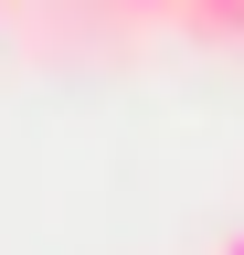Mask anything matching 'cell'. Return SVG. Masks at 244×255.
Returning <instances> with one entry per match:
<instances>
[{
  "instance_id": "cell-1",
  "label": "cell",
  "mask_w": 244,
  "mask_h": 255,
  "mask_svg": "<svg viewBox=\"0 0 244 255\" xmlns=\"http://www.w3.org/2000/svg\"><path fill=\"white\" fill-rule=\"evenodd\" d=\"M191 0H21V21L43 32L53 53H117V43H149V32H180Z\"/></svg>"
},
{
  "instance_id": "cell-2",
  "label": "cell",
  "mask_w": 244,
  "mask_h": 255,
  "mask_svg": "<svg viewBox=\"0 0 244 255\" xmlns=\"http://www.w3.org/2000/svg\"><path fill=\"white\" fill-rule=\"evenodd\" d=\"M180 32H191V43H244V0H191Z\"/></svg>"
},
{
  "instance_id": "cell-3",
  "label": "cell",
  "mask_w": 244,
  "mask_h": 255,
  "mask_svg": "<svg viewBox=\"0 0 244 255\" xmlns=\"http://www.w3.org/2000/svg\"><path fill=\"white\" fill-rule=\"evenodd\" d=\"M212 255H244V223H234V234H223V245H212Z\"/></svg>"
},
{
  "instance_id": "cell-4",
  "label": "cell",
  "mask_w": 244,
  "mask_h": 255,
  "mask_svg": "<svg viewBox=\"0 0 244 255\" xmlns=\"http://www.w3.org/2000/svg\"><path fill=\"white\" fill-rule=\"evenodd\" d=\"M11 21H21V0H0V32H11Z\"/></svg>"
}]
</instances>
